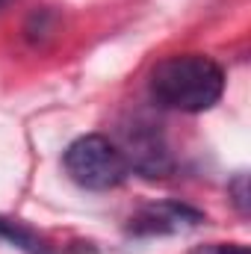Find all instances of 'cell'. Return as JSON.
<instances>
[{
  "instance_id": "obj_1",
  "label": "cell",
  "mask_w": 251,
  "mask_h": 254,
  "mask_svg": "<svg viewBox=\"0 0 251 254\" xmlns=\"http://www.w3.org/2000/svg\"><path fill=\"white\" fill-rule=\"evenodd\" d=\"M151 98L178 113H207L225 95V68L204 54H175L154 65Z\"/></svg>"
},
{
  "instance_id": "obj_2",
  "label": "cell",
  "mask_w": 251,
  "mask_h": 254,
  "mask_svg": "<svg viewBox=\"0 0 251 254\" xmlns=\"http://www.w3.org/2000/svg\"><path fill=\"white\" fill-rule=\"evenodd\" d=\"M63 169L65 175L89 192H107L122 187L130 178V166H127L125 154L119 151V145L101 133H86L80 139H74L63 154Z\"/></svg>"
},
{
  "instance_id": "obj_3",
  "label": "cell",
  "mask_w": 251,
  "mask_h": 254,
  "mask_svg": "<svg viewBox=\"0 0 251 254\" xmlns=\"http://www.w3.org/2000/svg\"><path fill=\"white\" fill-rule=\"evenodd\" d=\"M125 154L130 172H139L142 178H169L175 172V157L169 151V142L163 130L145 119H133L122 127V142H116Z\"/></svg>"
},
{
  "instance_id": "obj_4",
  "label": "cell",
  "mask_w": 251,
  "mask_h": 254,
  "mask_svg": "<svg viewBox=\"0 0 251 254\" xmlns=\"http://www.w3.org/2000/svg\"><path fill=\"white\" fill-rule=\"evenodd\" d=\"M204 222V213L187 201H154L142 204L130 219H127V234L136 240H151V237H175L192 231Z\"/></svg>"
},
{
  "instance_id": "obj_5",
  "label": "cell",
  "mask_w": 251,
  "mask_h": 254,
  "mask_svg": "<svg viewBox=\"0 0 251 254\" xmlns=\"http://www.w3.org/2000/svg\"><path fill=\"white\" fill-rule=\"evenodd\" d=\"M0 240L3 243H9V246H15V249H21V252L27 254H51V243L36 231V228H30L27 222H21V219H6V216H0Z\"/></svg>"
},
{
  "instance_id": "obj_6",
  "label": "cell",
  "mask_w": 251,
  "mask_h": 254,
  "mask_svg": "<svg viewBox=\"0 0 251 254\" xmlns=\"http://www.w3.org/2000/svg\"><path fill=\"white\" fill-rule=\"evenodd\" d=\"M228 192H231V201L234 207L240 210V216H249V175H237L231 184H228Z\"/></svg>"
},
{
  "instance_id": "obj_7",
  "label": "cell",
  "mask_w": 251,
  "mask_h": 254,
  "mask_svg": "<svg viewBox=\"0 0 251 254\" xmlns=\"http://www.w3.org/2000/svg\"><path fill=\"white\" fill-rule=\"evenodd\" d=\"M192 254H249V246L243 243H207L192 249Z\"/></svg>"
},
{
  "instance_id": "obj_8",
  "label": "cell",
  "mask_w": 251,
  "mask_h": 254,
  "mask_svg": "<svg viewBox=\"0 0 251 254\" xmlns=\"http://www.w3.org/2000/svg\"><path fill=\"white\" fill-rule=\"evenodd\" d=\"M3 3H9V0H0V6H3Z\"/></svg>"
}]
</instances>
